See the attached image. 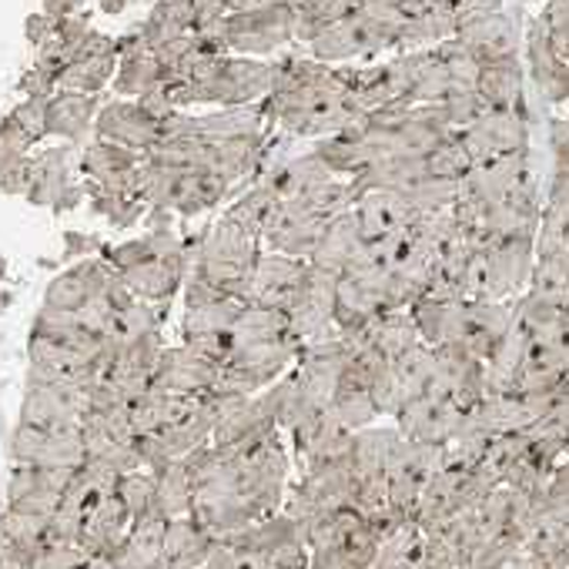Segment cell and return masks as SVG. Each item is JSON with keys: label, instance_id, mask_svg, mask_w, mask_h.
Instances as JSON below:
<instances>
[{"label": "cell", "instance_id": "6da1fadb", "mask_svg": "<svg viewBox=\"0 0 569 569\" xmlns=\"http://www.w3.org/2000/svg\"><path fill=\"white\" fill-rule=\"evenodd\" d=\"M296 21L299 0H238L234 11L221 24H211L194 34H201L224 54L271 58L296 41Z\"/></svg>", "mask_w": 569, "mask_h": 569}, {"label": "cell", "instance_id": "7a4b0ae2", "mask_svg": "<svg viewBox=\"0 0 569 569\" xmlns=\"http://www.w3.org/2000/svg\"><path fill=\"white\" fill-rule=\"evenodd\" d=\"M188 248H191V274L194 278L208 281L221 296L244 302L254 261L261 254V241L254 234H248L241 224H234L231 218L221 214L208 228L188 234Z\"/></svg>", "mask_w": 569, "mask_h": 569}, {"label": "cell", "instance_id": "3957f363", "mask_svg": "<svg viewBox=\"0 0 569 569\" xmlns=\"http://www.w3.org/2000/svg\"><path fill=\"white\" fill-rule=\"evenodd\" d=\"M312 552L309 569H372L382 536L359 509H339L302 526Z\"/></svg>", "mask_w": 569, "mask_h": 569}, {"label": "cell", "instance_id": "277c9868", "mask_svg": "<svg viewBox=\"0 0 569 569\" xmlns=\"http://www.w3.org/2000/svg\"><path fill=\"white\" fill-rule=\"evenodd\" d=\"M356 492H359V472L352 462V446L332 459L312 462L306 469H299V482L284 496V512L296 516L302 526L339 512V509H352L356 506Z\"/></svg>", "mask_w": 569, "mask_h": 569}, {"label": "cell", "instance_id": "5b68a950", "mask_svg": "<svg viewBox=\"0 0 569 569\" xmlns=\"http://www.w3.org/2000/svg\"><path fill=\"white\" fill-rule=\"evenodd\" d=\"M299 352H302V342L296 336L244 346L221 366V376H218V386L211 396H224V399L258 396L299 362Z\"/></svg>", "mask_w": 569, "mask_h": 569}, {"label": "cell", "instance_id": "8992f818", "mask_svg": "<svg viewBox=\"0 0 569 569\" xmlns=\"http://www.w3.org/2000/svg\"><path fill=\"white\" fill-rule=\"evenodd\" d=\"M78 148L74 144H51L44 151H34V181L28 191V204L51 208L54 214L74 211L88 201L84 178L78 171Z\"/></svg>", "mask_w": 569, "mask_h": 569}, {"label": "cell", "instance_id": "52a82bcc", "mask_svg": "<svg viewBox=\"0 0 569 569\" xmlns=\"http://www.w3.org/2000/svg\"><path fill=\"white\" fill-rule=\"evenodd\" d=\"M91 406V382H51V379H28L18 422L38 429H81Z\"/></svg>", "mask_w": 569, "mask_h": 569}, {"label": "cell", "instance_id": "ba28073f", "mask_svg": "<svg viewBox=\"0 0 569 569\" xmlns=\"http://www.w3.org/2000/svg\"><path fill=\"white\" fill-rule=\"evenodd\" d=\"M532 108L529 101L512 108V111H486L476 124L456 131L472 168L476 164H486L492 158H502V154H519V151H529L532 148Z\"/></svg>", "mask_w": 569, "mask_h": 569}, {"label": "cell", "instance_id": "9c48e42d", "mask_svg": "<svg viewBox=\"0 0 569 569\" xmlns=\"http://www.w3.org/2000/svg\"><path fill=\"white\" fill-rule=\"evenodd\" d=\"M11 466H58V469H81L88 462L84 432L81 429H38L18 422L8 439Z\"/></svg>", "mask_w": 569, "mask_h": 569}, {"label": "cell", "instance_id": "30bf717a", "mask_svg": "<svg viewBox=\"0 0 569 569\" xmlns=\"http://www.w3.org/2000/svg\"><path fill=\"white\" fill-rule=\"evenodd\" d=\"M446 466V446H432V442H402L392 466H389V492H392V506L416 522V509L419 499L426 492V486L436 479V472Z\"/></svg>", "mask_w": 569, "mask_h": 569}, {"label": "cell", "instance_id": "8fae6325", "mask_svg": "<svg viewBox=\"0 0 569 569\" xmlns=\"http://www.w3.org/2000/svg\"><path fill=\"white\" fill-rule=\"evenodd\" d=\"M336 289H339V278L309 264L306 284L302 292L296 296V302L289 306V322H292V336L309 346L319 339H332L339 336L336 326Z\"/></svg>", "mask_w": 569, "mask_h": 569}, {"label": "cell", "instance_id": "7c38bea8", "mask_svg": "<svg viewBox=\"0 0 569 569\" xmlns=\"http://www.w3.org/2000/svg\"><path fill=\"white\" fill-rule=\"evenodd\" d=\"M306 274H309V261L261 248L254 271H251V281H248V292H244V306L289 312V306L302 292Z\"/></svg>", "mask_w": 569, "mask_h": 569}, {"label": "cell", "instance_id": "4fadbf2b", "mask_svg": "<svg viewBox=\"0 0 569 569\" xmlns=\"http://www.w3.org/2000/svg\"><path fill=\"white\" fill-rule=\"evenodd\" d=\"M118 281V271L98 254V258H84L68 264L64 271H58L41 299V309L51 312H64V316H78L94 296H104L111 284Z\"/></svg>", "mask_w": 569, "mask_h": 569}, {"label": "cell", "instance_id": "5bb4252c", "mask_svg": "<svg viewBox=\"0 0 569 569\" xmlns=\"http://www.w3.org/2000/svg\"><path fill=\"white\" fill-rule=\"evenodd\" d=\"M74 472L78 469H58V466H11L4 506L38 516H54Z\"/></svg>", "mask_w": 569, "mask_h": 569}, {"label": "cell", "instance_id": "9a60e30c", "mask_svg": "<svg viewBox=\"0 0 569 569\" xmlns=\"http://www.w3.org/2000/svg\"><path fill=\"white\" fill-rule=\"evenodd\" d=\"M181 339L191 336H218V332H231L244 302L221 296L218 289H211L208 281L188 274L184 289H181Z\"/></svg>", "mask_w": 569, "mask_h": 569}, {"label": "cell", "instance_id": "2e32d148", "mask_svg": "<svg viewBox=\"0 0 569 569\" xmlns=\"http://www.w3.org/2000/svg\"><path fill=\"white\" fill-rule=\"evenodd\" d=\"M144 164V154L104 141V138H91L81 154H78V171L88 184L108 188V191H134L138 194V171ZM141 198V194H138Z\"/></svg>", "mask_w": 569, "mask_h": 569}, {"label": "cell", "instance_id": "e0dca14e", "mask_svg": "<svg viewBox=\"0 0 569 569\" xmlns=\"http://www.w3.org/2000/svg\"><path fill=\"white\" fill-rule=\"evenodd\" d=\"M489 261V299H519L529 289L536 264V234L499 238L486 248Z\"/></svg>", "mask_w": 569, "mask_h": 569}, {"label": "cell", "instance_id": "ac0fdd59", "mask_svg": "<svg viewBox=\"0 0 569 569\" xmlns=\"http://www.w3.org/2000/svg\"><path fill=\"white\" fill-rule=\"evenodd\" d=\"M161 121L151 118L141 101L134 98H114L108 104H101L98 121H94V138L124 144L138 154H148L158 141H161Z\"/></svg>", "mask_w": 569, "mask_h": 569}, {"label": "cell", "instance_id": "d6986e66", "mask_svg": "<svg viewBox=\"0 0 569 569\" xmlns=\"http://www.w3.org/2000/svg\"><path fill=\"white\" fill-rule=\"evenodd\" d=\"M326 218H316L309 211H302L296 201H281L264 231H261V248L264 251H278V254H289V258H302L309 261L322 231H326Z\"/></svg>", "mask_w": 569, "mask_h": 569}, {"label": "cell", "instance_id": "ffe728a7", "mask_svg": "<svg viewBox=\"0 0 569 569\" xmlns=\"http://www.w3.org/2000/svg\"><path fill=\"white\" fill-rule=\"evenodd\" d=\"M462 422H466V409L439 396L409 399L396 416V426L409 442H432V446H449L462 429Z\"/></svg>", "mask_w": 569, "mask_h": 569}, {"label": "cell", "instance_id": "44dd1931", "mask_svg": "<svg viewBox=\"0 0 569 569\" xmlns=\"http://www.w3.org/2000/svg\"><path fill=\"white\" fill-rule=\"evenodd\" d=\"M218 376H221V366L201 359L184 342H178V346H168L161 352V359L154 366V389L171 392V396L201 399V396H211L214 392Z\"/></svg>", "mask_w": 569, "mask_h": 569}, {"label": "cell", "instance_id": "7402d4cb", "mask_svg": "<svg viewBox=\"0 0 569 569\" xmlns=\"http://www.w3.org/2000/svg\"><path fill=\"white\" fill-rule=\"evenodd\" d=\"M118 38L91 31L84 44L78 48L74 61L61 74V91H81V94H101L108 84H114L118 74Z\"/></svg>", "mask_w": 569, "mask_h": 569}, {"label": "cell", "instance_id": "603a6c76", "mask_svg": "<svg viewBox=\"0 0 569 569\" xmlns=\"http://www.w3.org/2000/svg\"><path fill=\"white\" fill-rule=\"evenodd\" d=\"M241 188H234L228 178L208 171V168H194V171H174L171 178V191L164 201V211H174L178 218H198L204 211H214L221 204H228Z\"/></svg>", "mask_w": 569, "mask_h": 569}, {"label": "cell", "instance_id": "cb8c5ba5", "mask_svg": "<svg viewBox=\"0 0 569 569\" xmlns=\"http://www.w3.org/2000/svg\"><path fill=\"white\" fill-rule=\"evenodd\" d=\"M522 21L516 11L502 8L496 14H486V18H476L469 24H462L456 31V41H462L482 64L489 61H499V58H519V48H522Z\"/></svg>", "mask_w": 569, "mask_h": 569}, {"label": "cell", "instance_id": "d4e9b609", "mask_svg": "<svg viewBox=\"0 0 569 569\" xmlns=\"http://www.w3.org/2000/svg\"><path fill=\"white\" fill-rule=\"evenodd\" d=\"M118 74H114V94L118 98H144L151 94L154 88L164 84V68L158 61V54L144 44L141 31H128L124 38H118Z\"/></svg>", "mask_w": 569, "mask_h": 569}, {"label": "cell", "instance_id": "484cf974", "mask_svg": "<svg viewBox=\"0 0 569 569\" xmlns=\"http://www.w3.org/2000/svg\"><path fill=\"white\" fill-rule=\"evenodd\" d=\"M101 111L98 94L81 91H58L48 101V138H58L64 144L84 148L94 138V121Z\"/></svg>", "mask_w": 569, "mask_h": 569}, {"label": "cell", "instance_id": "4316f807", "mask_svg": "<svg viewBox=\"0 0 569 569\" xmlns=\"http://www.w3.org/2000/svg\"><path fill=\"white\" fill-rule=\"evenodd\" d=\"M356 224H359V234L366 244H376L382 238H389L396 228H402L409 218H412V204H409V194L406 191H366L359 194L356 208Z\"/></svg>", "mask_w": 569, "mask_h": 569}, {"label": "cell", "instance_id": "83f0119b", "mask_svg": "<svg viewBox=\"0 0 569 569\" xmlns=\"http://www.w3.org/2000/svg\"><path fill=\"white\" fill-rule=\"evenodd\" d=\"M131 512L124 509V502L118 499V492L104 496L88 516H84V529H81V546L91 556H118L128 529H131Z\"/></svg>", "mask_w": 569, "mask_h": 569}, {"label": "cell", "instance_id": "f1b7e54d", "mask_svg": "<svg viewBox=\"0 0 569 569\" xmlns=\"http://www.w3.org/2000/svg\"><path fill=\"white\" fill-rule=\"evenodd\" d=\"M476 91L492 111H512L526 104V64L519 58H499L482 64Z\"/></svg>", "mask_w": 569, "mask_h": 569}, {"label": "cell", "instance_id": "f546056e", "mask_svg": "<svg viewBox=\"0 0 569 569\" xmlns=\"http://www.w3.org/2000/svg\"><path fill=\"white\" fill-rule=\"evenodd\" d=\"M214 542L218 539L194 516L168 519V529H164V562L171 569H204Z\"/></svg>", "mask_w": 569, "mask_h": 569}, {"label": "cell", "instance_id": "4dcf8cb0", "mask_svg": "<svg viewBox=\"0 0 569 569\" xmlns=\"http://www.w3.org/2000/svg\"><path fill=\"white\" fill-rule=\"evenodd\" d=\"M362 244H366V241H362V234H359L356 214L346 211V214H339V218H332V221L326 224V231H322V238H319V244H316L309 264H316V268H322V271L342 278L346 268L352 264V258L359 254Z\"/></svg>", "mask_w": 569, "mask_h": 569}, {"label": "cell", "instance_id": "1f68e13d", "mask_svg": "<svg viewBox=\"0 0 569 569\" xmlns=\"http://www.w3.org/2000/svg\"><path fill=\"white\" fill-rule=\"evenodd\" d=\"M406 442V436L399 432V426H369L352 432V462L359 479H372V476H386L399 446Z\"/></svg>", "mask_w": 569, "mask_h": 569}, {"label": "cell", "instance_id": "d6a6232c", "mask_svg": "<svg viewBox=\"0 0 569 569\" xmlns=\"http://www.w3.org/2000/svg\"><path fill=\"white\" fill-rule=\"evenodd\" d=\"M164 529H168V519H161L158 512L134 519L114 556L121 569H158L164 562Z\"/></svg>", "mask_w": 569, "mask_h": 569}, {"label": "cell", "instance_id": "836d02e7", "mask_svg": "<svg viewBox=\"0 0 569 569\" xmlns=\"http://www.w3.org/2000/svg\"><path fill=\"white\" fill-rule=\"evenodd\" d=\"M332 409H336V416L342 419V426L349 432L369 429V426H376L382 419V412H379V406H376V399H372V392L366 386V376H362L359 362L349 366V372H346V379H342V386H339V392L332 399Z\"/></svg>", "mask_w": 569, "mask_h": 569}, {"label": "cell", "instance_id": "e575fe53", "mask_svg": "<svg viewBox=\"0 0 569 569\" xmlns=\"http://www.w3.org/2000/svg\"><path fill=\"white\" fill-rule=\"evenodd\" d=\"M194 21H198L194 0H154L148 18L138 24V31L144 38V44L154 51V48H161V44H168V41H174L181 34H191Z\"/></svg>", "mask_w": 569, "mask_h": 569}, {"label": "cell", "instance_id": "d590c367", "mask_svg": "<svg viewBox=\"0 0 569 569\" xmlns=\"http://www.w3.org/2000/svg\"><path fill=\"white\" fill-rule=\"evenodd\" d=\"M194 509V482L184 459L154 472V512L161 519H181Z\"/></svg>", "mask_w": 569, "mask_h": 569}, {"label": "cell", "instance_id": "8d00e7d4", "mask_svg": "<svg viewBox=\"0 0 569 569\" xmlns=\"http://www.w3.org/2000/svg\"><path fill=\"white\" fill-rule=\"evenodd\" d=\"M292 336V322L289 312L281 309H261V306H244L234 329H231V342L234 352L244 346H258V342H274V339H289Z\"/></svg>", "mask_w": 569, "mask_h": 569}, {"label": "cell", "instance_id": "74e56055", "mask_svg": "<svg viewBox=\"0 0 569 569\" xmlns=\"http://www.w3.org/2000/svg\"><path fill=\"white\" fill-rule=\"evenodd\" d=\"M84 191H88V204L98 218H104L114 231H128L134 224H141L148 218V204L134 194V191H108V188H98V184H88L84 181Z\"/></svg>", "mask_w": 569, "mask_h": 569}, {"label": "cell", "instance_id": "f35d334b", "mask_svg": "<svg viewBox=\"0 0 569 569\" xmlns=\"http://www.w3.org/2000/svg\"><path fill=\"white\" fill-rule=\"evenodd\" d=\"M369 346H372L379 356H386L389 362H399L402 356H409L412 349L422 346V336H419V329H416V322H412L409 312H386V316L372 326Z\"/></svg>", "mask_w": 569, "mask_h": 569}, {"label": "cell", "instance_id": "ab89813d", "mask_svg": "<svg viewBox=\"0 0 569 569\" xmlns=\"http://www.w3.org/2000/svg\"><path fill=\"white\" fill-rule=\"evenodd\" d=\"M362 8V0H299V21H296V41L312 44L322 31L332 24L352 18Z\"/></svg>", "mask_w": 569, "mask_h": 569}, {"label": "cell", "instance_id": "60d3db41", "mask_svg": "<svg viewBox=\"0 0 569 569\" xmlns=\"http://www.w3.org/2000/svg\"><path fill=\"white\" fill-rule=\"evenodd\" d=\"M168 309H171V306H154V302H141V299H138L134 306H128L124 312H118V319H114L108 339H111L118 349H124V346H131V342H138V339H148V336H154V332H164Z\"/></svg>", "mask_w": 569, "mask_h": 569}, {"label": "cell", "instance_id": "b9f144b4", "mask_svg": "<svg viewBox=\"0 0 569 569\" xmlns=\"http://www.w3.org/2000/svg\"><path fill=\"white\" fill-rule=\"evenodd\" d=\"M459 31L456 11H426L406 21L402 38H399V54L402 51H426V48H439L442 41H452Z\"/></svg>", "mask_w": 569, "mask_h": 569}, {"label": "cell", "instance_id": "7bdbcfd3", "mask_svg": "<svg viewBox=\"0 0 569 569\" xmlns=\"http://www.w3.org/2000/svg\"><path fill=\"white\" fill-rule=\"evenodd\" d=\"M278 204H281V201H278L264 184L251 181L244 191H238V194L228 201L224 218H231L234 224H241L248 234H254V238L261 241V231H264V224H268V218H271V211H274Z\"/></svg>", "mask_w": 569, "mask_h": 569}, {"label": "cell", "instance_id": "ee69618b", "mask_svg": "<svg viewBox=\"0 0 569 569\" xmlns=\"http://www.w3.org/2000/svg\"><path fill=\"white\" fill-rule=\"evenodd\" d=\"M396 372H399L406 402L409 399H419V396H429V389L436 382V349L422 342L419 349H412L409 356H402L396 362Z\"/></svg>", "mask_w": 569, "mask_h": 569}, {"label": "cell", "instance_id": "f6af8a7d", "mask_svg": "<svg viewBox=\"0 0 569 569\" xmlns=\"http://www.w3.org/2000/svg\"><path fill=\"white\" fill-rule=\"evenodd\" d=\"M118 499L131 512V519H144L154 512V472L151 469H134L118 479Z\"/></svg>", "mask_w": 569, "mask_h": 569}, {"label": "cell", "instance_id": "bcb514c9", "mask_svg": "<svg viewBox=\"0 0 569 569\" xmlns=\"http://www.w3.org/2000/svg\"><path fill=\"white\" fill-rule=\"evenodd\" d=\"M48 101L51 98H21L14 108H11V118L24 128V134L41 144L48 138Z\"/></svg>", "mask_w": 569, "mask_h": 569}, {"label": "cell", "instance_id": "7dc6e473", "mask_svg": "<svg viewBox=\"0 0 569 569\" xmlns=\"http://www.w3.org/2000/svg\"><path fill=\"white\" fill-rule=\"evenodd\" d=\"M91 552L81 542H48L31 569H84Z\"/></svg>", "mask_w": 569, "mask_h": 569}, {"label": "cell", "instance_id": "c3c4849f", "mask_svg": "<svg viewBox=\"0 0 569 569\" xmlns=\"http://www.w3.org/2000/svg\"><path fill=\"white\" fill-rule=\"evenodd\" d=\"M34 181V154L18 161H0V194L8 198H28Z\"/></svg>", "mask_w": 569, "mask_h": 569}, {"label": "cell", "instance_id": "681fc988", "mask_svg": "<svg viewBox=\"0 0 569 569\" xmlns=\"http://www.w3.org/2000/svg\"><path fill=\"white\" fill-rule=\"evenodd\" d=\"M34 141L24 134V128L11 118V111L0 118V161H18V158H28L34 154Z\"/></svg>", "mask_w": 569, "mask_h": 569}, {"label": "cell", "instance_id": "f907efd6", "mask_svg": "<svg viewBox=\"0 0 569 569\" xmlns=\"http://www.w3.org/2000/svg\"><path fill=\"white\" fill-rule=\"evenodd\" d=\"M104 248V241L98 234H88V231H64V251L61 258L64 261H84V258H98Z\"/></svg>", "mask_w": 569, "mask_h": 569}, {"label": "cell", "instance_id": "816d5d0a", "mask_svg": "<svg viewBox=\"0 0 569 569\" xmlns=\"http://www.w3.org/2000/svg\"><path fill=\"white\" fill-rule=\"evenodd\" d=\"M18 91L24 98H54L58 94V78H51L48 71H41L38 64H31L21 81H18Z\"/></svg>", "mask_w": 569, "mask_h": 569}, {"label": "cell", "instance_id": "f5cc1de1", "mask_svg": "<svg viewBox=\"0 0 569 569\" xmlns=\"http://www.w3.org/2000/svg\"><path fill=\"white\" fill-rule=\"evenodd\" d=\"M234 4H238V0H194V14H198L194 31H204L211 24H221L234 11Z\"/></svg>", "mask_w": 569, "mask_h": 569}, {"label": "cell", "instance_id": "db71d44e", "mask_svg": "<svg viewBox=\"0 0 569 569\" xmlns=\"http://www.w3.org/2000/svg\"><path fill=\"white\" fill-rule=\"evenodd\" d=\"M54 31H58V21L51 18V14H44V11H38V14H31L28 21H24V38H28V44L38 51V48H44L51 38H54Z\"/></svg>", "mask_w": 569, "mask_h": 569}, {"label": "cell", "instance_id": "11a10c76", "mask_svg": "<svg viewBox=\"0 0 569 569\" xmlns=\"http://www.w3.org/2000/svg\"><path fill=\"white\" fill-rule=\"evenodd\" d=\"M84 4H88V0H44V14H51L54 21H61V18L81 14Z\"/></svg>", "mask_w": 569, "mask_h": 569}, {"label": "cell", "instance_id": "9f6ffc18", "mask_svg": "<svg viewBox=\"0 0 569 569\" xmlns=\"http://www.w3.org/2000/svg\"><path fill=\"white\" fill-rule=\"evenodd\" d=\"M84 569H121V562L114 556H91L84 562Z\"/></svg>", "mask_w": 569, "mask_h": 569}, {"label": "cell", "instance_id": "6f0895ef", "mask_svg": "<svg viewBox=\"0 0 569 569\" xmlns=\"http://www.w3.org/2000/svg\"><path fill=\"white\" fill-rule=\"evenodd\" d=\"M4 281H8V258L0 254V284H4Z\"/></svg>", "mask_w": 569, "mask_h": 569}, {"label": "cell", "instance_id": "680465c9", "mask_svg": "<svg viewBox=\"0 0 569 569\" xmlns=\"http://www.w3.org/2000/svg\"><path fill=\"white\" fill-rule=\"evenodd\" d=\"M516 8H522V4H542V0H512Z\"/></svg>", "mask_w": 569, "mask_h": 569}, {"label": "cell", "instance_id": "91938a15", "mask_svg": "<svg viewBox=\"0 0 569 569\" xmlns=\"http://www.w3.org/2000/svg\"><path fill=\"white\" fill-rule=\"evenodd\" d=\"M128 4H138V0H128Z\"/></svg>", "mask_w": 569, "mask_h": 569}, {"label": "cell", "instance_id": "94428289", "mask_svg": "<svg viewBox=\"0 0 569 569\" xmlns=\"http://www.w3.org/2000/svg\"><path fill=\"white\" fill-rule=\"evenodd\" d=\"M566 108H569V104H566Z\"/></svg>", "mask_w": 569, "mask_h": 569}]
</instances>
